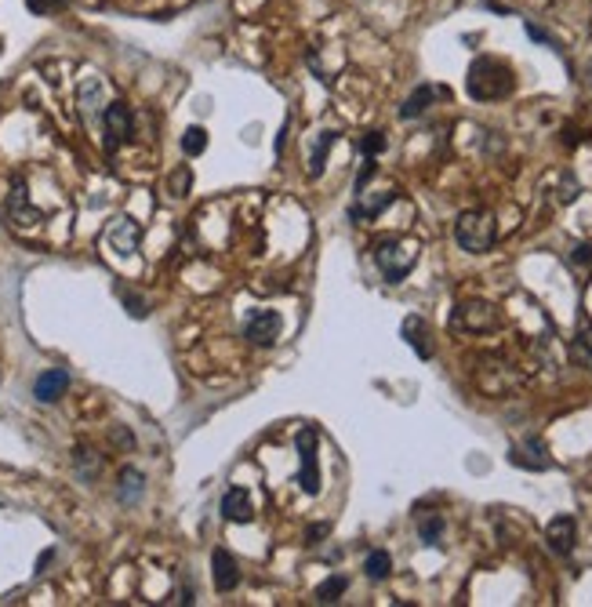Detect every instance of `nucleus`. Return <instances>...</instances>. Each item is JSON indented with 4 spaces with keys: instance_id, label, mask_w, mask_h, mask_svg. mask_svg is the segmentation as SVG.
Instances as JSON below:
<instances>
[{
    "instance_id": "f257e3e1",
    "label": "nucleus",
    "mask_w": 592,
    "mask_h": 607,
    "mask_svg": "<svg viewBox=\"0 0 592 607\" xmlns=\"http://www.w3.org/2000/svg\"><path fill=\"white\" fill-rule=\"evenodd\" d=\"M465 88H469V95H472L476 103H495V99H509V95H513L516 76H513V69H509L502 58L480 55V58L469 66Z\"/></svg>"
},
{
    "instance_id": "f03ea898",
    "label": "nucleus",
    "mask_w": 592,
    "mask_h": 607,
    "mask_svg": "<svg viewBox=\"0 0 592 607\" xmlns=\"http://www.w3.org/2000/svg\"><path fill=\"white\" fill-rule=\"evenodd\" d=\"M495 240H498V222H495V215H490V211L472 208V211H462L454 219V244L462 251L483 254V251L495 247Z\"/></svg>"
},
{
    "instance_id": "7ed1b4c3",
    "label": "nucleus",
    "mask_w": 592,
    "mask_h": 607,
    "mask_svg": "<svg viewBox=\"0 0 592 607\" xmlns=\"http://www.w3.org/2000/svg\"><path fill=\"white\" fill-rule=\"evenodd\" d=\"M371 254H374L378 273H381L389 284H400V281L415 270V263H418V244L400 240V237H385V240L374 244Z\"/></svg>"
},
{
    "instance_id": "20e7f679",
    "label": "nucleus",
    "mask_w": 592,
    "mask_h": 607,
    "mask_svg": "<svg viewBox=\"0 0 592 607\" xmlns=\"http://www.w3.org/2000/svg\"><path fill=\"white\" fill-rule=\"evenodd\" d=\"M294 448H299V462H302L299 487L306 495H317L320 491V459H317V451H320V429L317 425H302L299 437H294Z\"/></svg>"
},
{
    "instance_id": "39448f33",
    "label": "nucleus",
    "mask_w": 592,
    "mask_h": 607,
    "mask_svg": "<svg viewBox=\"0 0 592 607\" xmlns=\"http://www.w3.org/2000/svg\"><path fill=\"white\" fill-rule=\"evenodd\" d=\"M498 324H502L498 306L480 302V299L458 302L454 313H451V327H454V331H495Z\"/></svg>"
},
{
    "instance_id": "423d86ee",
    "label": "nucleus",
    "mask_w": 592,
    "mask_h": 607,
    "mask_svg": "<svg viewBox=\"0 0 592 607\" xmlns=\"http://www.w3.org/2000/svg\"><path fill=\"white\" fill-rule=\"evenodd\" d=\"M103 128H106V149L110 153L121 149L131 138V131H135V117H131L128 103H110L103 110Z\"/></svg>"
},
{
    "instance_id": "0eeeda50",
    "label": "nucleus",
    "mask_w": 592,
    "mask_h": 607,
    "mask_svg": "<svg viewBox=\"0 0 592 607\" xmlns=\"http://www.w3.org/2000/svg\"><path fill=\"white\" fill-rule=\"evenodd\" d=\"M280 313H273V309H258V313H251L247 317V324H244V338L251 342V345H273L276 338H280Z\"/></svg>"
},
{
    "instance_id": "6e6552de",
    "label": "nucleus",
    "mask_w": 592,
    "mask_h": 607,
    "mask_svg": "<svg viewBox=\"0 0 592 607\" xmlns=\"http://www.w3.org/2000/svg\"><path fill=\"white\" fill-rule=\"evenodd\" d=\"M509 462H513L516 469H527V473H545V469L552 466V459H549V451H545V444H542L538 437H527L524 444H516V448L509 451Z\"/></svg>"
},
{
    "instance_id": "1a4fd4ad",
    "label": "nucleus",
    "mask_w": 592,
    "mask_h": 607,
    "mask_svg": "<svg viewBox=\"0 0 592 607\" xmlns=\"http://www.w3.org/2000/svg\"><path fill=\"white\" fill-rule=\"evenodd\" d=\"M574 539H578V524H574V516L570 513H560L549 520V528H545V542L556 557H570L574 549Z\"/></svg>"
},
{
    "instance_id": "9d476101",
    "label": "nucleus",
    "mask_w": 592,
    "mask_h": 607,
    "mask_svg": "<svg viewBox=\"0 0 592 607\" xmlns=\"http://www.w3.org/2000/svg\"><path fill=\"white\" fill-rule=\"evenodd\" d=\"M139 240H142V229H139V222L128 219V215L113 219V226L106 229V244H110L117 254H131V251L139 247Z\"/></svg>"
},
{
    "instance_id": "9b49d317",
    "label": "nucleus",
    "mask_w": 592,
    "mask_h": 607,
    "mask_svg": "<svg viewBox=\"0 0 592 607\" xmlns=\"http://www.w3.org/2000/svg\"><path fill=\"white\" fill-rule=\"evenodd\" d=\"M222 516L229 524H251L255 520V502H251V491L244 487H229L222 495Z\"/></svg>"
},
{
    "instance_id": "f8f14e48",
    "label": "nucleus",
    "mask_w": 592,
    "mask_h": 607,
    "mask_svg": "<svg viewBox=\"0 0 592 607\" xmlns=\"http://www.w3.org/2000/svg\"><path fill=\"white\" fill-rule=\"evenodd\" d=\"M8 219L19 222V226H37V222H40V211L30 204V193H26V183H22V179L12 183V193H8Z\"/></svg>"
},
{
    "instance_id": "ddd939ff",
    "label": "nucleus",
    "mask_w": 592,
    "mask_h": 607,
    "mask_svg": "<svg viewBox=\"0 0 592 607\" xmlns=\"http://www.w3.org/2000/svg\"><path fill=\"white\" fill-rule=\"evenodd\" d=\"M66 389H69V371H66V368H48V371L37 375V382H33V397H37L40 404H55L58 397H66Z\"/></svg>"
},
{
    "instance_id": "4468645a",
    "label": "nucleus",
    "mask_w": 592,
    "mask_h": 607,
    "mask_svg": "<svg viewBox=\"0 0 592 607\" xmlns=\"http://www.w3.org/2000/svg\"><path fill=\"white\" fill-rule=\"evenodd\" d=\"M211 575H215V589L219 593H233L240 585V567H237V560L226 549L211 553Z\"/></svg>"
},
{
    "instance_id": "2eb2a0df",
    "label": "nucleus",
    "mask_w": 592,
    "mask_h": 607,
    "mask_svg": "<svg viewBox=\"0 0 592 607\" xmlns=\"http://www.w3.org/2000/svg\"><path fill=\"white\" fill-rule=\"evenodd\" d=\"M444 95H447V92L436 88V84H418V88L408 95V103L400 106V117H404V121H415V117H422V113H426L436 99H444Z\"/></svg>"
},
{
    "instance_id": "dca6fc26",
    "label": "nucleus",
    "mask_w": 592,
    "mask_h": 607,
    "mask_svg": "<svg viewBox=\"0 0 592 607\" xmlns=\"http://www.w3.org/2000/svg\"><path fill=\"white\" fill-rule=\"evenodd\" d=\"M400 331H404V342L411 345V350H415V353H418L422 361H429V357H433V342H429V324H426V320H422L418 313H411V317L404 320V327H400Z\"/></svg>"
},
{
    "instance_id": "f3484780",
    "label": "nucleus",
    "mask_w": 592,
    "mask_h": 607,
    "mask_svg": "<svg viewBox=\"0 0 592 607\" xmlns=\"http://www.w3.org/2000/svg\"><path fill=\"white\" fill-rule=\"evenodd\" d=\"M392 201H397V190H385L381 197H374V201H363V197H356V204L349 208V219L353 222H371V219H378Z\"/></svg>"
},
{
    "instance_id": "a211bd4d",
    "label": "nucleus",
    "mask_w": 592,
    "mask_h": 607,
    "mask_svg": "<svg viewBox=\"0 0 592 607\" xmlns=\"http://www.w3.org/2000/svg\"><path fill=\"white\" fill-rule=\"evenodd\" d=\"M142 491H146V477L139 473V469H124L121 473V487H117V498L124 502V505H131V502H139L142 498Z\"/></svg>"
},
{
    "instance_id": "6ab92c4d",
    "label": "nucleus",
    "mask_w": 592,
    "mask_h": 607,
    "mask_svg": "<svg viewBox=\"0 0 592 607\" xmlns=\"http://www.w3.org/2000/svg\"><path fill=\"white\" fill-rule=\"evenodd\" d=\"M331 142H335V131H320V135H317L313 153H309V179H320V175H324V164H327Z\"/></svg>"
},
{
    "instance_id": "aec40b11",
    "label": "nucleus",
    "mask_w": 592,
    "mask_h": 607,
    "mask_svg": "<svg viewBox=\"0 0 592 607\" xmlns=\"http://www.w3.org/2000/svg\"><path fill=\"white\" fill-rule=\"evenodd\" d=\"M345 589H349V578H345V575H327V578L317 585L313 600H317V603H338Z\"/></svg>"
},
{
    "instance_id": "412c9836",
    "label": "nucleus",
    "mask_w": 592,
    "mask_h": 607,
    "mask_svg": "<svg viewBox=\"0 0 592 607\" xmlns=\"http://www.w3.org/2000/svg\"><path fill=\"white\" fill-rule=\"evenodd\" d=\"M363 571H367L371 582H381V578H389V571H392V557H389L385 549H371L367 560H363Z\"/></svg>"
},
{
    "instance_id": "4be33fe9",
    "label": "nucleus",
    "mask_w": 592,
    "mask_h": 607,
    "mask_svg": "<svg viewBox=\"0 0 592 607\" xmlns=\"http://www.w3.org/2000/svg\"><path fill=\"white\" fill-rule=\"evenodd\" d=\"M418 539H422V546H440V539H444V516L440 513H429V516L418 520Z\"/></svg>"
},
{
    "instance_id": "5701e85b",
    "label": "nucleus",
    "mask_w": 592,
    "mask_h": 607,
    "mask_svg": "<svg viewBox=\"0 0 592 607\" xmlns=\"http://www.w3.org/2000/svg\"><path fill=\"white\" fill-rule=\"evenodd\" d=\"M80 106H84V113H91V110H106V92H103V84H98V80H84V84H80Z\"/></svg>"
},
{
    "instance_id": "b1692460",
    "label": "nucleus",
    "mask_w": 592,
    "mask_h": 607,
    "mask_svg": "<svg viewBox=\"0 0 592 607\" xmlns=\"http://www.w3.org/2000/svg\"><path fill=\"white\" fill-rule=\"evenodd\" d=\"M208 149V131L204 128H185V135H182V153L185 156H201Z\"/></svg>"
},
{
    "instance_id": "393cba45",
    "label": "nucleus",
    "mask_w": 592,
    "mask_h": 607,
    "mask_svg": "<svg viewBox=\"0 0 592 607\" xmlns=\"http://www.w3.org/2000/svg\"><path fill=\"white\" fill-rule=\"evenodd\" d=\"M574 357L592 371V327H581L574 338Z\"/></svg>"
},
{
    "instance_id": "a878e982",
    "label": "nucleus",
    "mask_w": 592,
    "mask_h": 607,
    "mask_svg": "<svg viewBox=\"0 0 592 607\" xmlns=\"http://www.w3.org/2000/svg\"><path fill=\"white\" fill-rule=\"evenodd\" d=\"M567 263H570V270L588 273L592 270V244H574L570 254H567Z\"/></svg>"
},
{
    "instance_id": "bb28decb",
    "label": "nucleus",
    "mask_w": 592,
    "mask_h": 607,
    "mask_svg": "<svg viewBox=\"0 0 592 607\" xmlns=\"http://www.w3.org/2000/svg\"><path fill=\"white\" fill-rule=\"evenodd\" d=\"M385 146H389L385 131H367V135L360 138V153H363V156H378Z\"/></svg>"
},
{
    "instance_id": "cd10ccee",
    "label": "nucleus",
    "mask_w": 592,
    "mask_h": 607,
    "mask_svg": "<svg viewBox=\"0 0 592 607\" xmlns=\"http://www.w3.org/2000/svg\"><path fill=\"white\" fill-rule=\"evenodd\" d=\"M189 183H193V171H189V167H178L175 175H171V193H175V197H185V193H189Z\"/></svg>"
},
{
    "instance_id": "c85d7f7f",
    "label": "nucleus",
    "mask_w": 592,
    "mask_h": 607,
    "mask_svg": "<svg viewBox=\"0 0 592 607\" xmlns=\"http://www.w3.org/2000/svg\"><path fill=\"white\" fill-rule=\"evenodd\" d=\"M121 299H124V306H128V313H131V317H146V313H149V309H146V299L131 295L128 288H121Z\"/></svg>"
},
{
    "instance_id": "c756f323",
    "label": "nucleus",
    "mask_w": 592,
    "mask_h": 607,
    "mask_svg": "<svg viewBox=\"0 0 592 607\" xmlns=\"http://www.w3.org/2000/svg\"><path fill=\"white\" fill-rule=\"evenodd\" d=\"M26 4H30V12L44 15V12H55V8H62V0H26Z\"/></svg>"
},
{
    "instance_id": "7c9ffc66",
    "label": "nucleus",
    "mask_w": 592,
    "mask_h": 607,
    "mask_svg": "<svg viewBox=\"0 0 592 607\" xmlns=\"http://www.w3.org/2000/svg\"><path fill=\"white\" fill-rule=\"evenodd\" d=\"M527 37H531V40H542V44H552V48H556V40H552L545 30H538L534 22H527Z\"/></svg>"
},
{
    "instance_id": "2f4dec72",
    "label": "nucleus",
    "mask_w": 592,
    "mask_h": 607,
    "mask_svg": "<svg viewBox=\"0 0 592 607\" xmlns=\"http://www.w3.org/2000/svg\"><path fill=\"white\" fill-rule=\"evenodd\" d=\"M327 535V524H313L309 531H306V542H320Z\"/></svg>"
},
{
    "instance_id": "473e14b6",
    "label": "nucleus",
    "mask_w": 592,
    "mask_h": 607,
    "mask_svg": "<svg viewBox=\"0 0 592 607\" xmlns=\"http://www.w3.org/2000/svg\"><path fill=\"white\" fill-rule=\"evenodd\" d=\"M51 557H55V553H51V549H48V553H44V557H40V560H37V571H44V567H48V564H51Z\"/></svg>"
},
{
    "instance_id": "72a5a7b5",
    "label": "nucleus",
    "mask_w": 592,
    "mask_h": 607,
    "mask_svg": "<svg viewBox=\"0 0 592 607\" xmlns=\"http://www.w3.org/2000/svg\"><path fill=\"white\" fill-rule=\"evenodd\" d=\"M588 80H592V62H588Z\"/></svg>"
}]
</instances>
